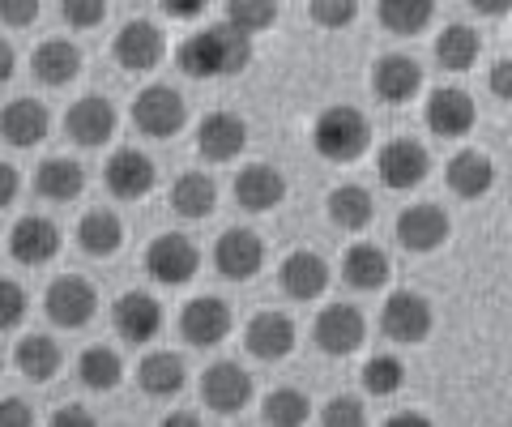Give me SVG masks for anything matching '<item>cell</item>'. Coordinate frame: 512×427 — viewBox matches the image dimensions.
I'll list each match as a JSON object with an SVG mask.
<instances>
[{"instance_id": "obj_1", "label": "cell", "mask_w": 512, "mask_h": 427, "mask_svg": "<svg viewBox=\"0 0 512 427\" xmlns=\"http://www.w3.org/2000/svg\"><path fill=\"white\" fill-rule=\"evenodd\" d=\"M252 35H244L235 22L227 26H205L197 30L192 39L180 43V69L188 77H231V73H244L248 60H252Z\"/></svg>"}, {"instance_id": "obj_2", "label": "cell", "mask_w": 512, "mask_h": 427, "mask_svg": "<svg viewBox=\"0 0 512 427\" xmlns=\"http://www.w3.org/2000/svg\"><path fill=\"white\" fill-rule=\"evenodd\" d=\"M316 154L333 158V163H355V158L372 146V124L355 107H329L312 129Z\"/></svg>"}, {"instance_id": "obj_3", "label": "cell", "mask_w": 512, "mask_h": 427, "mask_svg": "<svg viewBox=\"0 0 512 427\" xmlns=\"http://www.w3.org/2000/svg\"><path fill=\"white\" fill-rule=\"evenodd\" d=\"M201 252L184 235H158V240L146 248V270L150 278H158L163 287H184V282L197 278Z\"/></svg>"}, {"instance_id": "obj_4", "label": "cell", "mask_w": 512, "mask_h": 427, "mask_svg": "<svg viewBox=\"0 0 512 427\" xmlns=\"http://www.w3.org/2000/svg\"><path fill=\"white\" fill-rule=\"evenodd\" d=\"M184 99L171 86H150L137 94L133 103V124L146 137H175L184 129Z\"/></svg>"}, {"instance_id": "obj_5", "label": "cell", "mask_w": 512, "mask_h": 427, "mask_svg": "<svg viewBox=\"0 0 512 427\" xmlns=\"http://www.w3.org/2000/svg\"><path fill=\"white\" fill-rule=\"evenodd\" d=\"M47 316L60 325V329H82L94 312H99V295L86 278H56L52 287H47V299H43Z\"/></svg>"}, {"instance_id": "obj_6", "label": "cell", "mask_w": 512, "mask_h": 427, "mask_svg": "<svg viewBox=\"0 0 512 427\" xmlns=\"http://www.w3.org/2000/svg\"><path fill=\"white\" fill-rule=\"evenodd\" d=\"M380 329L389 334L393 342H423L431 334V304L423 295H414V291H397L384 299V308H380Z\"/></svg>"}, {"instance_id": "obj_7", "label": "cell", "mask_w": 512, "mask_h": 427, "mask_svg": "<svg viewBox=\"0 0 512 427\" xmlns=\"http://www.w3.org/2000/svg\"><path fill=\"white\" fill-rule=\"evenodd\" d=\"M367 338V321L359 308L350 304H329L316 316V346L325 355H355Z\"/></svg>"}, {"instance_id": "obj_8", "label": "cell", "mask_w": 512, "mask_h": 427, "mask_svg": "<svg viewBox=\"0 0 512 427\" xmlns=\"http://www.w3.org/2000/svg\"><path fill=\"white\" fill-rule=\"evenodd\" d=\"M376 171H380L384 184L397 188V193L419 188L427 180V150L419 146V141H410V137H397V141H389V146L380 150Z\"/></svg>"}, {"instance_id": "obj_9", "label": "cell", "mask_w": 512, "mask_h": 427, "mask_svg": "<svg viewBox=\"0 0 512 427\" xmlns=\"http://www.w3.org/2000/svg\"><path fill=\"white\" fill-rule=\"evenodd\" d=\"M64 129H69V137L77 141V146H103V141H111V133H116V107H111L107 99H99V94H86V99H77L69 107V116H64Z\"/></svg>"}, {"instance_id": "obj_10", "label": "cell", "mask_w": 512, "mask_h": 427, "mask_svg": "<svg viewBox=\"0 0 512 427\" xmlns=\"http://www.w3.org/2000/svg\"><path fill=\"white\" fill-rule=\"evenodd\" d=\"M103 184H107L111 197L137 201V197H146L150 188H154V163H150V158L141 154V150H120V154L107 158Z\"/></svg>"}, {"instance_id": "obj_11", "label": "cell", "mask_w": 512, "mask_h": 427, "mask_svg": "<svg viewBox=\"0 0 512 427\" xmlns=\"http://www.w3.org/2000/svg\"><path fill=\"white\" fill-rule=\"evenodd\" d=\"M248 146V124L239 120L235 112H210L201 120L197 129V150L205 158H214V163H231V158H239Z\"/></svg>"}, {"instance_id": "obj_12", "label": "cell", "mask_w": 512, "mask_h": 427, "mask_svg": "<svg viewBox=\"0 0 512 427\" xmlns=\"http://www.w3.org/2000/svg\"><path fill=\"white\" fill-rule=\"evenodd\" d=\"M261 261H265V244L256 240L252 231H227L222 240L214 244V265L222 278L231 282H248L261 274Z\"/></svg>"}, {"instance_id": "obj_13", "label": "cell", "mask_w": 512, "mask_h": 427, "mask_svg": "<svg viewBox=\"0 0 512 427\" xmlns=\"http://www.w3.org/2000/svg\"><path fill=\"white\" fill-rule=\"evenodd\" d=\"M201 393L218 415H239L252 398V376L239 368V363H214V368L201 376Z\"/></svg>"}, {"instance_id": "obj_14", "label": "cell", "mask_w": 512, "mask_h": 427, "mask_svg": "<svg viewBox=\"0 0 512 427\" xmlns=\"http://www.w3.org/2000/svg\"><path fill=\"white\" fill-rule=\"evenodd\" d=\"M180 334L192 346H218L222 338L231 334V308L214 295H201L180 312Z\"/></svg>"}, {"instance_id": "obj_15", "label": "cell", "mask_w": 512, "mask_h": 427, "mask_svg": "<svg viewBox=\"0 0 512 427\" xmlns=\"http://www.w3.org/2000/svg\"><path fill=\"white\" fill-rule=\"evenodd\" d=\"M397 240L410 252H436L448 240V214L427 201L410 205V210H402V218H397Z\"/></svg>"}, {"instance_id": "obj_16", "label": "cell", "mask_w": 512, "mask_h": 427, "mask_svg": "<svg viewBox=\"0 0 512 427\" xmlns=\"http://www.w3.org/2000/svg\"><path fill=\"white\" fill-rule=\"evenodd\" d=\"M163 52H167V39L154 22H128L116 35V60L133 73L154 69L158 60H163Z\"/></svg>"}, {"instance_id": "obj_17", "label": "cell", "mask_w": 512, "mask_h": 427, "mask_svg": "<svg viewBox=\"0 0 512 427\" xmlns=\"http://www.w3.org/2000/svg\"><path fill=\"white\" fill-rule=\"evenodd\" d=\"M9 252H13V261H22V265H43V261H52L56 252H60V231L52 218H39V214H26L18 227H13L9 235Z\"/></svg>"}, {"instance_id": "obj_18", "label": "cell", "mask_w": 512, "mask_h": 427, "mask_svg": "<svg viewBox=\"0 0 512 427\" xmlns=\"http://www.w3.org/2000/svg\"><path fill=\"white\" fill-rule=\"evenodd\" d=\"M474 120H478V107H474L470 94L444 86L427 99V124L436 137H466L474 129Z\"/></svg>"}, {"instance_id": "obj_19", "label": "cell", "mask_w": 512, "mask_h": 427, "mask_svg": "<svg viewBox=\"0 0 512 427\" xmlns=\"http://www.w3.org/2000/svg\"><path fill=\"white\" fill-rule=\"evenodd\" d=\"M47 129H52V116H47V107L35 99H13L5 112H0V137L18 150L39 146L47 137Z\"/></svg>"}, {"instance_id": "obj_20", "label": "cell", "mask_w": 512, "mask_h": 427, "mask_svg": "<svg viewBox=\"0 0 512 427\" xmlns=\"http://www.w3.org/2000/svg\"><path fill=\"white\" fill-rule=\"evenodd\" d=\"M278 282H282V291L291 299H316L320 291L329 287V265H325V257H316L312 248H299V252H291V257L282 261Z\"/></svg>"}, {"instance_id": "obj_21", "label": "cell", "mask_w": 512, "mask_h": 427, "mask_svg": "<svg viewBox=\"0 0 512 427\" xmlns=\"http://www.w3.org/2000/svg\"><path fill=\"white\" fill-rule=\"evenodd\" d=\"M116 329L128 338V342H150L158 329H163V308H158V299L146 295V291H128L120 304H116Z\"/></svg>"}, {"instance_id": "obj_22", "label": "cell", "mask_w": 512, "mask_h": 427, "mask_svg": "<svg viewBox=\"0 0 512 427\" xmlns=\"http://www.w3.org/2000/svg\"><path fill=\"white\" fill-rule=\"evenodd\" d=\"M286 197V180L278 176L274 167H265V163H256V167H244L235 176V201L244 205L248 214H265V210H274V205Z\"/></svg>"}, {"instance_id": "obj_23", "label": "cell", "mask_w": 512, "mask_h": 427, "mask_svg": "<svg viewBox=\"0 0 512 427\" xmlns=\"http://www.w3.org/2000/svg\"><path fill=\"white\" fill-rule=\"evenodd\" d=\"M372 86L384 103H410L423 86V69L410 56H380L372 69Z\"/></svg>"}, {"instance_id": "obj_24", "label": "cell", "mask_w": 512, "mask_h": 427, "mask_svg": "<svg viewBox=\"0 0 512 427\" xmlns=\"http://www.w3.org/2000/svg\"><path fill=\"white\" fill-rule=\"evenodd\" d=\"M248 351L256 359H286L295 351V325L282 312H261L248 321Z\"/></svg>"}, {"instance_id": "obj_25", "label": "cell", "mask_w": 512, "mask_h": 427, "mask_svg": "<svg viewBox=\"0 0 512 427\" xmlns=\"http://www.w3.org/2000/svg\"><path fill=\"white\" fill-rule=\"evenodd\" d=\"M30 69L43 86H69L77 73H82V52L69 43V39H47L35 47V60H30Z\"/></svg>"}, {"instance_id": "obj_26", "label": "cell", "mask_w": 512, "mask_h": 427, "mask_svg": "<svg viewBox=\"0 0 512 427\" xmlns=\"http://www.w3.org/2000/svg\"><path fill=\"white\" fill-rule=\"evenodd\" d=\"M214 205H218V188H214V180L205 176V171H184V176L171 184V210L180 218H188V223L210 218Z\"/></svg>"}, {"instance_id": "obj_27", "label": "cell", "mask_w": 512, "mask_h": 427, "mask_svg": "<svg viewBox=\"0 0 512 427\" xmlns=\"http://www.w3.org/2000/svg\"><path fill=\"white\" fill-rule=\"evenodd\" d=\"M491 184H495V167H491L487 154L461 150L457 158H448V188H453L457 197L474 201V197H483Z\"/></svg>"}, {"instance_id": "obj_28", "label": "cell", "mask_w": 512, "mask_h": 427, "mask_svg": "<svg viewBox=\"0 0 512 427\" xmlns=\"http://www.w3.org/2000/svg\"><path fill=\"white\" fill-rule=\"evenodd\" d=\"M342 278H346V287H355V291H380L384 278H389V257H384L376 244H355V248H346V257H342Z\"/></svg>"}, {"instance_id": "obj_29", "label": "cell", "mask_w": 512, "mask_h": 427, "mask_svg": "<svg viewBox=\"0 0 512 427\" xmlns=\"http://www.w3.org/2000/svg\"><path fill=\"white\" fill-rule=\"evenodd\" d=\"M184 376H188L184 359L171 355V351H154V355L141 359V368H137V381L150 398H175V393L184 389Z\"/></svg>"}, {"instance_id": "obj_30", "label": "cell", "mask_w": 512, "mask_h": 427, "mask_svg": "<svg viewBox=\"0 0 512 427\" xmlns=\"http://www.w3.org/2000/svg\"><path fill=\"white\" fill-rule=\"evenodd\" d=\"M35 188L47 201H73V197H82V188H86V171L77 167L73 158H47L35 176Z\"/></svg>"}, {"instance_id": "obj_31", "label": "cell", "mask_w": 512, "mask_h": 427, "mask_svg": "<svg viewBox=\"0 0 512 427\" xmlns=\"http://www.w3.org/2000/svg\"><path fill=\"white\" fill-rule=\"evenodd\" d=\"M77 244H82V252H90V257H111V252L124 244L120 218L111 210H90L82 223H77Z\"/></svg>"}, {"instance_id": "obj_32", "label": "cell", "mask_w": 512, "mask_h": 427, "mask_svg": "<svg viewBox=\"0 0 512 427\" xmlns=\"http://www.w3.org/2000/svg\"><path fill=\"white\" fill-rule=\"evenodd\" d=\"M478 52H483V43H478V35L470 26H448V30H440V39H436V60H440V69H448V73L474 69Z\"/></svg>"}, {"instance_id": "obj_33", "label": "cell", "mask_w": 512, "mask_h": 427, "mask_svg": "<svg viewBox=\"0 0 512 427\" xmlns=\"http://www.w3.org/2000/svg\"><path fill=\"white\" fill-rule=\"evenodd\" d=\"M431 13H436V0H380L376 5L380 26L393 35H419L431 22Z\"/></svg>"}, {"instance_id": "obj_34", "label": "cell", "mask_w": 512, "mask_h": 427, "mask_svg": "<svg viewBox=\"0 0 512 427\" xmlns=\"http://www.w3.org/2000/svg\"><path fill=\"white\" fill-rule=\"evenodd\" d=\"M372 214H376L372 193L359 188V184H342L338 193L329 197V218L338 227H346V231H363L367 223H372Z\"/></svg>"}, {"instance_id": "obj_35", "label": "cell", "mask_w": 512, "mask_h": 427, "mask_svg": "<svg viewBox=\"0 0 512 427\" xmlns=\"http://www.w3.org/2000/svg\"><path fill=\"white\" fill-rule=\"evenodd\" d=\"M18 368H22L26 381H35V385L52 381V376L60 372V346L52 338H43V334H30L18 346Z\"/></svg>"}, {"instance_id": "obj_36", "label": "cell", "mask_w": 512, "mask_h": 427, "mask_svg": "<svg viewBox=\"0 0 512 427\" xmlns=\"http://www.w3.org/2000/svg\"><path fill=\"white\" fill-rule=\"evenodd\" d=\"M77 376H82V385L94 389V393H107L120 385L124 376V363L116 351H107V346H90V351L77 359Z\"/></svg>"}, {"instance_id": "obj_37", "label": "cell", "mask_w": 512, "mask_h": 427, "mask_svg": "<svg viewBox=\"0 0 512 427\" xmlns=\"http://www.w3.org/2000/svg\"><path fill=\"white\" fill-rule=\"evenodd\" d=\"M278 18V0H227V22H235L244 35H261Z\"/></svg>"}, {"instance_id": "obj_38", "label": "cell", "mask_w": 512, "mask_h": 427, "mask_svg": "<svg viewBox=\"0 0 512 427\" xmlns=\"http://www.w3.org/2000/svg\"><path fill=\"white\" fill-rule=\"evenodd\" d=\"M265 423H274V427L308 423V398H303L299 389H274L265 398Z\"/></svg>"}, {"instance_id": "obj_39", "label": "cell", "mask_w": 512, "mask_h": 427, "mask_svg": "<svg viewBox=\"0 0 512 427\" xmlns=\"http://www.w3.org/2000/svg\"><path fill=\"white\" fill-rule=\"evenodd\" d=\"M402 381H406L402 359H393V355L367 359V368H363V385H367V393H376V398H389V393L402 389Z\"/></svg>"}, {"instance_id": "obj_40", "label": "cell", "mask_w": 512, "mask_h": 427, "mask_svg": "<svg viewBox=\"0 0 512 427\" xmlns=\"http://www.w3.org/2000/svg\"><path fill=\"white\" fill-rule=\"evenodd\" d=\"M312 22L325 26V30H342L350 26V18L359 13V0H312Z\"/></svg>"}, {"instance_id": "obj_41", "label": "cell", "mask_w": 512, "mask_h": 427, "mask_svg": "<svg viewBox=\"0 0 512 427\" xmlns=\"http://www.w3.org/2000/svg\"><path fill=\"white\" fill-rule=\"evenodd\" d=\"M60 13L64 22L77 26V30H90L107 18V0H60Z\"/></svg>"}, {"instance_id": "obj_42", "label": "cell", "mask_w": 512, "mask_h": 427, "mask_svg": "<svg viewBox=\"0 0 512 427\" xmlns=\"http://www.w3.org/2000/svg\"><path fill=\"white\" fill-rule=\"evenodd\" d=\"M26 321V291L18 282L0 278V329H13Z\"/></svg>"}, {"instance_id": "obj_43", "label": "cell", "mask_w": 512, "mask_h": 427, "mask_svg": "<svg viewBox=\"0 0 512 427\" xmlns=\"http://www.w3.org/2000/svg\"><path fill=\"white\" fill-rule=\"evenodd\" d=\"M367 415H363V402L359 398H333L325 406V423L329 427H359Z\"/></svg>"}, {"instance_id": "obj_44", "label": "cell", "mask_w": 512, "mask_h": 427, "mask_svg": "<svg viewBox=\"0 0 512 427\" xmlns=\"http://www.w3.org/2000/svg\"><path fill=\"white\" fill-rule=\"evenodd\" d=\"M39 5H43V0H0V22L30 26V22L39 18Z\"/></svg>"}, {"instance_id": "obj_45", "label": "cell", "mask_w": 512, "mask_h": 427, "mask_svg": "<svg viewBox=\"0 0 512 427\" xmlns=\"http://www.w3.org/2000/svg\"><path fill=\"white\" fill-rule=\"evenodd\" d=\"M35 415H30V406L18 402V398H5L0 402V427H30Z\"/></svg>"}, {"instance_id": "obj_46", "label": "cell", "mask_w": 512, "mask_h": 427, "mask_svg": "<svg viewBox=\"0 0 512 427\" xmlns=\"http://www.w3.org/2000/svg\"><path fill=\"white\" fill-rule=\"evenodd\" d=\"M491 90H495V99H504V103H512V60H500V65L491 69Z\"/></svg>"}, {"instance_id": "obj_47", "label": "cell", "mask_w": 512, "mask_h": 427, "mask_svg": "<svg viewBox=\"0 0 512 427\" xmlns=\"http://www.w3.org/2000/svg\"><path fill=\"white\" fill-rule=\"evenodd\" d=\"M163 9H167V18H180V22H192V18H201L205 0H163Z\"/></svg>"}, {"instance_id": "obj_48", "label": "cell", "mask_w": 512, "mask_h": 427, "mask_svg": "<svg viewBox=\"0 0 512 427\" xmlns=\"http://www.w3.org/2000/svg\"><path fill=\"white\" fill-rule=\"evenodd\" d=\"M18 197V171H13L9 163H0V210Z\"/></svg>"}, {"instance_id": "obj_49", "label": "cell", "mask_w": 512, "mask_h": 427, "mask_svg": "<svg viewBox=\"0 0 512 427\" xmlns=\"http://www.w3.org/2000/svg\"><path fill=\"white\" fill-rule=\"evenodd\" d=\"M470 5L483 13V18H504V13L512 9V0H470Z\"/></svg>"}, {"instance_id": "obj_50", "label": "cell", "mask_w": 512, "mask_h": 427, "mask_svg": "<svg viewBox=\"0 0 512 427\" xmlns=\"http://www.w3.org/2000/svg\"><path fill=\"white\" fill-rule=\"evenodd\" d=\"M9 77H13V47L0 39V86H5Z\"/></svg>"}, {"instance_id": "obj_51", "label": "cell", "mask_w": 512, "mask_h": 427, "mask_svg": "<svg viewBox=\"0 0 512 427\" xmlns=\"http://www.w3.org/2000/svg\"><path fill=\"white\" fill-rule=\"evenodd\" d=\"M52 423H60V427H69V423H94L86 410H60V415L52 419Z\"/></svg>"}, {"instance_id": "obj_52", "label": "cell", "mask_w": 512, "mask_h": 427, "mask_svg": "<svg viewBox=\"0 0 512 427\" xmlns=\"http://www.w3.org/2000/svg\"><path fill=\"white\" fill-rule=\"evenodd\" d=\"M167 423H171V427H192V423H197V415H188V410H180V415H171Z\"/></svg>"}, {"instance_id": "obj_53", "label": "cell", "mask_w": 512, "mask_h": 427, "mask_svg": "<svg viewBox=\"0 0 512 427\" xmlns=\"http://www.w3.org/2000/svg\"><path fill=\"white\" fill-rule=\"evenodd\" d=\"M389 423H427V419L423 415H393Z\"/></svg>"}]
</instances>
